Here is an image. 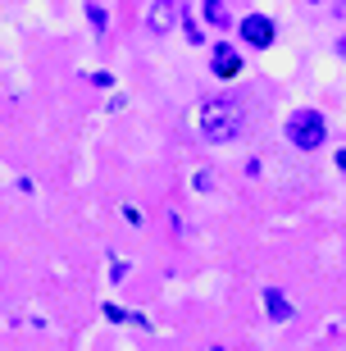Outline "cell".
<instances>
[{"label":"cell","mask_w":346,"mask_h":351,"mask_svg":"<svg viewBox=\"0 0 346 351\" xmlns=\"http://www.w3.org/2000/svg\"><path fill=\"white\" fill-rule=\"evenodd\" d=\"M196 128L214 146L232 142V137L242 132V105L232 101V96H210V101L201 105V114H196Z\"/></svg>","instance_id":"1"},{"label":"cell","mask_w":346,"mask_h":351,"mask_svg":"<svg viewBox=\"0 0 346 351\" xmlns=\"http://www.w3.org/2000/svg\"><path fill=\"white\" fill-rule=\"evenodd\" d=\"M323 137H328V123L319 110H292L287 114V142L296 151H314V146H323Z\"/></svg>","instance_id":"2"},{"label":"cell","mask_w":346,"mask_h":351,"mask_svg":"<svg viewBox=\"0 0 346 351\" xmlns=\"http://www.w3.org/2000/svg\"><path fill=\"white\" fill-rule=\"evenodd\" d=\"M237 37L246 41V46H256V51H264V46H273V37H278V27H273L269 14H246L242 23H237Z\"/></svg>","instance_id":"3"},{"label":"cell","mask_w":346,"mask_h":351,"mask_svg":"<svg viewBox=\"0 0 346 351\" xmlns=\"http://www.w3.org/2000/svg\"><path fill=\"white\" fill-rule=\"evenodd\" d=\"M210 73L214 78H237L242 73V55H237L232 41H219L214 51H210Z\"/></svg>","instance_id":"4"},{"label":"cell","mask_w":346,"mask_h":351,"mask_svg":"<svg viewBox=\"0 0 346 351\" xmlns=\"http://www.w3.org/2000/svg\"><path fill=\"white\" fill-rule=\"evenodd\" d=\"M178 23V0H155L151 14H146V27L155 37H169V27Z\"/></svg>","instance_id":"5"},{"label":"cell","mask_w":346,"mask_h":351,"mask_svg":"<svg viewBox=\"0 0 346 351\" xmlns=\"http://www.w3.org/2000/svg\"><path fill=\"white\" fill-rule=\"evenodd\" d=\"M264 311H269L273 319H292V301L282 297L278 287H269V292H264Z\"/></svg>","instance_id":"6"},{"label":"cell","mask_w":346,"mask_h":351,"mask_svg":"<svg viewBox=\"0 0 346 351\" xmlns=\"http://www.w3.org/2000/svg\"><path fill=\"white\" fill-rule=\"evenodd\" d=\"M206 19L214 27H223V23H228V5H223V0H206Z\"/></svg>","instance_id":"7"},{"label":"cell","mask_w":346,"mask_h":351,"mask_svg":"<svg viewBox=\"0 0 346 351\" xmlns=\"http://www.w3.org/2000/svg\"><path fill=\"white\" fill-rule=\"evenodd\" d=\"M182 32H187V41H192V46H201V23H196L192 14L182 19Z\"/></svg>","instance_id":"8"},{"label":"cell","mask_w":346,"mask_h":351,"mask_svg":"<svg viewBox=\"0 0 346 351\" xmlns=\"http://www.w3.org/2000/svg\"><path fill=\"white\" fill-rule=\"evenodd\" d=\"M87 19H91L96 32H105V10H101V5H87Z\"/></svg>","instance_id":"9"},{"label":"cell","mask_w":346,"mask_h":351,"mask_svg":"<svg viewBox=\"0 0 346 351\" xmlns=\"http://www.w3.org/2000/svg\"><path fill=\"white\" fill-rule=\"evenodd\" d=\"M110 278H114V283H123V278H128V265L114 261V265H110Z\"/></svg>","instance_id":"10"},{"label":"cell","mask_w":346,"mask_h":351,"mask_svg":"<svg viewBox=\"0 0 346 351\" xmlns=\"http://www.w3.org/2000/svg\"><path fill=\"white\" fill-rule=\"evenodd\" d=\"M105 319H114V324H123V319H128V311H119V306H105Z\"/></svg>","instance_id":"11"},{"label":"cell","mask_w":346,"mask_h":351,"mask_svg":"<svg viewBox=\"0 0 346 351\" xmlns=\"http://www.w3.org/2000/svg\"><path fill=\"white\" fill-rule=\"evenodd\" d=\"M342 51H346V37H342Z\"/></svg>","instance_id":"12"}]
</instances>
